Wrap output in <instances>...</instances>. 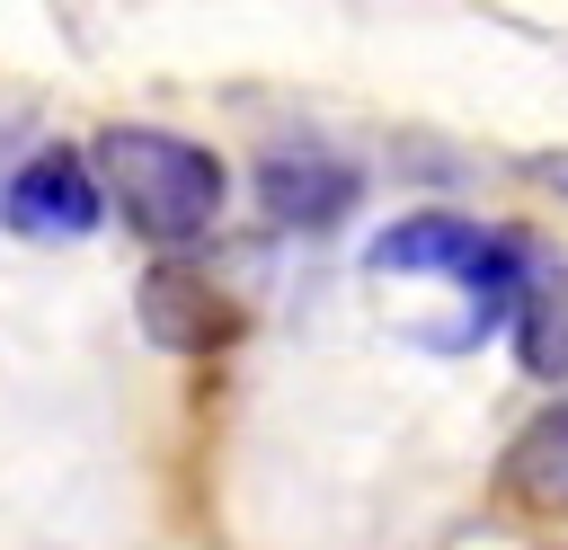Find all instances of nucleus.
I'll use <instances>...</instances> for the list:
<instances>
[{"mask_svg": "<svg viewBox=\"0 0 568 550\" xmlns=\"http://www.w3.org/2000/svg\"><path fill=\"white\" fill-rule=\"evenodd\" d=\"M89 169H98V186L124 204V222H133L142 240H160V248L213 231V213H222V160L195 151V142H178V133H151V124L98 133V160H89Z\"/></svg>", "mask_w": 568, "mask_h": 550, "instance_id": "1", "label": "nucleus"}, {"mask_svg": "<svg viewBox=\"0 0 568 550\" xmlns=\"http://www.w3.org/2000/svg\"><path fill=\"white\" fill-rule=\"evenodd\" d=\"M524 240H506V231H488V222H462V213H408V222H390L373 248H364V266L373 275H453L470 302H479V319H470V337L488 328V319H515V302H524Z\"/></svg>", "mask_w": 568, "mask_h": 550, "instance_id": "2", "label": "nucleus"}, {"mask_svg": "<svg viewBox=\"0 0 568 550\" xmlns=\"http://www.w3.org/2000/svg\"><path fill=\"white\" fill-rule=\"evenodd\" d=\"M98 204H106V186H98V169L80 151H36L18 169V186H9V231L80 240V231H98Z\"/></svg>", "mask_w": 568, "mask_h": 550, "instance_id": "3", "label": "nucleus"}, {"mask_svg": "<svg viewBox=\"0 0 568 550\" xmlns=\"http://www.w3.org/2000/svg\"><path fill=\"white\" fill-rule=\"evenodd\" d=\"M142 328H151V346H169V355H204V346H222V337L240 328V310H231L195 266H151V284H142Z\"/></svg>", "mask_w": 568, "mask_h": 550, "instance_id": "4", "label": "nucleus"}, {"mask_svg": "<svg viewBox=\"0 0 568 550\" xmlns=\"http://www.w3.org/2000/svg\"><path fill=\"white\" fill-rule=\"evenodd\" d=\"M257 195H266L275 222L320 231V222H337V213L355 204V169H337V160H320V151H275V160L257 169Z\"/></svg>", "mask_w": 568, "mask_h": 550, "instance_id": "5", "label": "nucleus"}, {"mask_svg": "<svg viewBox=\"0 0 568 550\" xmlns=\"http://www.w3.org/2000/svg\"><path fill=\"white\" fill-rule=\"evenodd\" d=\"M515 355H524V373H541V381H559V373H568V275H559L550 257H524Z\"/></svg>", "mask_w": 568, "mask_h": 550, "instance_id": "6", "label": "nucleus"}, {"mask_svg": "<svg viewBox=\"0 0 568 550\" xmlns=\"http://www.w3.org/2000/svg\"><path fill=\"white\" fill-rule=\"evenodd\" d=\"M506 488H515L532 515H568V408H559V417H541V426L515 444Z\"/></svg>", "mask_w": 568, "mask_h": 550, "instance_id": "7", "label": "nucleus"}, {"mask_svg": "<svg viewBox=\"0 0 568 550\" xmlns=\"http://www.w3.org/2000/svg\"><path fill=\"white\" fill-rule=\"evenodd\" d=\"M532 177H541V186H559V195H568V151H550V160H532Z\"/></svg>", "mask_w": 568, "mask_h": 550, "instance_id": "8", "label": "nucleus"}]
</instances>
